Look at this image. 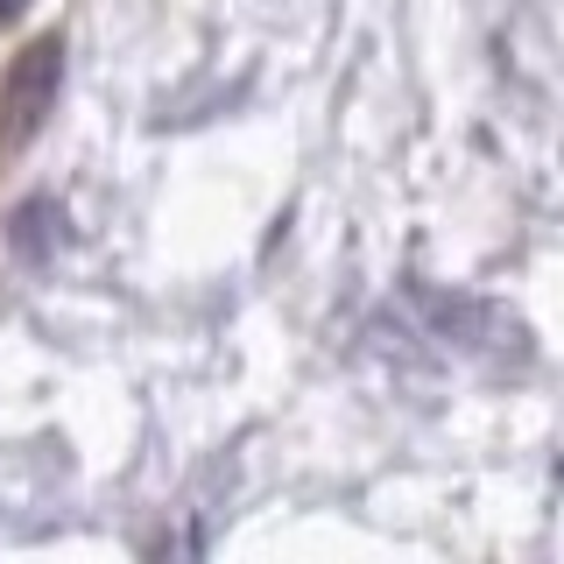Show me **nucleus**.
Wrapping results in <instances>:
<instances>
[{
	"label": "nucleus",
	"instance_id": "f257e3e1",
	"mask_svg": "<svg viewBox=\"0 0 564 564\" xmlns=\"http://www.w3.org/2000/svg\"><path fill=\"white\" fill-rule=\"evenodd\" d=\"M57 93H64V35L43 29L8 57V70H0V155H22L29 141L50 128Z\"/></svg>",
	"mask_w": 564,
	"mask_h": 564
},
{
	"label": "nucleus",
	"instance_id": "f03ea898",
	"mask_svg": "<svg viewBox=\"0 0 564 564\" xmlns=\"http://www.w3.org/2000/svg\"><path fill=\"white\" fill-rule=\"evenodd\" d=\"M29 8H35V0H0V29H14V22H22Z\"/></svg>",
	"mask_w": 564,
	"mask_h": 564
}]
</instances>
